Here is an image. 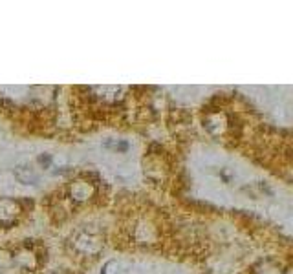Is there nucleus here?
I'll list each match as a JSON object with an SVG mask.
<instances>
[{"label":"nucleus","instance_id":"nucleus-3","mask_svg":"<svg viewBox=\"0 0 293 274\" xmlns=\"http://www.w3.org/2000/svg\"><path fill=\"white\" fill-rule=\"evenodd\" d=\"M52 155L50 154H40L39 157H37V163L40 165V168H44V170H48V168L52 167Z\"/></svg>","mask_w":293,"mask_h":274},{"label":"nucleus","instance_id":"nucleus-2","mask_svg":"<svg viewBox=\"0 0 293 274\" xmlns=\"http://www.w3.org/2000/svg\"><path fill=\"white\" fill-rule=\"evenodd\" d=\"M104 148H114V150H119V152H127L130 148V145L127 141H107L104 143Z\"/></svg>","mask_w":293,"mask_h":274},{"label":"nucleus","instance_id":"nucleus-1","mask_svg":"<svg viewBox=\"0 0 293 274\" xmlns=\"http://www.w3.org/2000/svg\"><path fill=\"white\" fill-rule=\"evenodd\" d=\"M15 176H17V179L24 185H35L39 181V177L33 174V170H30L28 167H22V165L15 168Z\"/></svg>","mask_w":293,"mask_h":274}]
</instances>
